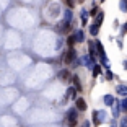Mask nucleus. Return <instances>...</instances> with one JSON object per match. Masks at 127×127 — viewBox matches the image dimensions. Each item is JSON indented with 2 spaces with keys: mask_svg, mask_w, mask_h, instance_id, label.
Returning <instances> with one entry per match:
<instances>
[{
  "mask_svg": "<svg viewBox=\"0 0 127 127\" xmlns=\"http://www.w3.org/2000/svg\"><path fill=\"white\" fill-rule=\"evenodd\" d=\"M75 124H77V111H75V109H70L68 114H67V126L75 127Z\"/></svg>",
  "mask_w": 127,
  "mask_h": 127,
  "instance_id": "1",
  "label": "nucleus"
},
{
  "mask_svg": "<svg viewBox=\"0 0 127 127\" xmlns=\"http://www.w3.org/2000/svg\"><path fill=\"white\" fill-rule=\"evenodd\" d=\"M103 119H104V112H103V111H95L93 112V121H95L96 126L103 122Z\"/></svg>",
  "mask_w": 127,
  "mask_h": 127,
  "instance_id": "2",
  "label": "nucleus"
},
{
  "mask_svg": "<svg viewBox=\"0 0 127 127\" xmlns=\"http://www.w3.org/2000/svg\"><path fill=\"white\" fill-rule=\"evenodd\" d=\"M75 104H77V109H78V111H85L86 109V103H85V99H82V98H78V99L75 101Z\"/></svg>",
  "mask_w": 127,
  "mask_h": 127,
  "instance_id": "3",
  "label": "nucleus"
},
{
  "mask_svg": "<svg viewBox=\"0 0 127 127\" xmlns=\"http://www.w3.org/2000/svg\"><path fill=\"white\" fill-rule=\"evenodd\" d=\"M68 30H70V23H60L59 25V31L60 33H68Z\"/></svg>",
  "mask_w": 127,
  "mask_h": 127,
  "instance_id": "4",
  "label": "nucleus"
},
{
  "mask_svg": "<svg viewBox=\"0 0 127 127\" xmlns=\"http://www.w3.org/2000/svg\"><path fill=\"white\" fill-rule=\"evenodd\" d=\"M73 59H75V51L73 49H70L67 52V57H65V62H73Z\"/></svg>",
  "mask_w": 127,
  "mask_h": 127,
  "instance_id": "5",
  "label": "nucleus"
},
{
  "mask_svg": "<svg viewBox=\"0 0 127 127\" xmlns=\"http://www.w3.org/2000/svg\"><path fill=\"white\" fill-rule=\"evenodd\" d=\"M72 80H73V83H75V90L77 91H80L82 90V83H80V78L75 75V77H72Z\"/></svg>",
  "mask_w": 127,
  "mask_h": 127,
  "instance_id": "6",
  "label": "nucleus"
},
{
  "mask_svg": "<svg viewBox=\"0 0 127 127\" xmlns=\"http://www.w3.org/2000/svg\"><path fill=\"white\" fill-rule=\"evenodd\" d=\"M103 20H104V13H103V11H99V13L96 15V23H95V25H98V26H99L101 23H103Z\"/></svg>",
  "mask_w": 127,
  "mask_h": 127,
  "instance_id": "7",
  "label": "nucleus"
},
{
  "mask_svg": "<svg viewBox=\"0 0 127 127\" xmlns=\"http://www.w3.org/2000/svg\"><path fill=\"white\" fill-rule=\"evenodd\" d=\"M98 28H99V26H98V25H95V23L90 26V34H91V36H96V34H98V31H99Z\"/></svg>",
  "mask_w": 127,
  "mask_h": 127,
  "instance_id": "8",
  "label": "nucleus"
},
{
  "mask_svg": "<svg viewBox=\"0 0 127 127\" xmlns=\"http://www.w3.org/2000/svg\"><path fill=\"white\" fill-rule=\"evenodd\" d=\"M59 78H62V80H68L70 78V73H68V70H62L59 73Z\"/></svg>",
  "mask_w": 127,
  "mask_h": 127,
  "instance_id": "9",
  "label": "nucleus"
},
{
  "mask_svg": "<svg viewBox=\"0 0 127 127\" xmlns=\"http://www.w3.org/2000/svg\"><path fill=\"white\" fill-rule=\"evenodd\" d=\"M64 16H65V18H64V21H65V23H70L72 21V11L70 10L65 11V15H64Z\"/></svg>",
  "mask_w": 127,
  "mask_h": 127,
  "instance_id": "10",
  "label": "nucleus"
},
{
  "mask_svg": "<svg viewBox=\"0 0 127 127\" xmlns=\"http://www.w3.org/2000/svg\"><path fill=\"white\" fill-rule=\"evenodd\" d=\"M75 41H77V42L83 41V31H77V34H75Z\"/></svg>",
  "mask_w": 127,
  "mask_h": 127,
  "instance_id": "11",
  "label": "nucleus"
},
{
  "mask_svg": "<svg viewBox=\"0 0 127 127\" xmlns=\"http://www.w3.org/2000/svg\"><path fill=\"white\" fill-rule=\"evenodd\" d=\"M117 93L122 95V96H126V95H127V88H126V86H117Z\"/></svg>",
  "mask_w": 127,
  "mask_h": 127,
  "instance_id": "12",
  "label": "nucleus"
},
{
  "mask_svg": "<svg viewBox=\"0 0 127 127\" xmlns=\"http://www.w3.org/2000/svg\"><path fill=\"white\" fill-rule=\"evenodd\" d=\"M104 103H106L108 106H111L112 103H114V99H112V96H111V95H108V96H104Z\"/></svg>",
  "mask_w": 127,
  "mask_h": 127,
  "instance_id": "13",
  "label": "nucleus"
},
{
  "mask_svg": "<svg viewBox=\"0 0 127 127\" xmlns=\"http://www.w3.org/2000/svg\"><path fill=\"white\" fill-rule=\"evenodd\" d=\"M75 88H68L67 90V98H75Z\"/></svg>",
  "mask_w": 127,
  "mask_h": 127,
  "instance_id": "14",
  "label": "nucleus"
},
{
  "mask_svg": "<svg viewBox=\"0 0 127 127\" xmlns=\"http://www.w3.org/2000/svg\"><path fill=\"white\" fill-rule=\"evenodd\" d=\"M99 73H101V67H99V65H95V67H93V75L98 77Z\"/></svg>",
  "mask_w": 127,
  "mask_h": 127,
  "instance_id": "15",
  "label": "nucleus"
},
{
  "mask_svg": "<svg viewBox=\"0 0 127 127\" xmlns=\"http://www.w3.org/2000/svg\"><path fill=\"white\" fill-rule=\"evenodd\" d=\"M86 18H88V13H86L85 10H82V23H83V25L86 23Z\"/></svg>",
  "mask_w": 127,
  "mask_h": 127,
  "instance_id": "16",
  "label": "nucleus"
},
{
  "mask_svg": "<svg viewBox=\"0 0 127 127\" xmlns=\"http://www.w3.org/2000/svg\"><path fill=\"white\" fill-rule=\"evenodd\" d=\"M75 42H77V41H75V36H70V37H68V46H70V47L75 44Z\"/></svg>",
  "mask_w": 127,
  "mask_h": 127,
  "instance_id": "17",
  "label": "nucleus"
},
{
  "mask_svg": "<svg viewBox=\"0 0 127 127\" xmlns=\"http://www.w3.org/2000/svg\"><path fill=\"white\" fill-rule=\"evenodd\" d=\"M121 109H122V111H127V99L122 101V108H121Z\"/></svg>",
  "mask_w": 127,
  "mask_h": 127,
  "instance_id": "18",
  "label": "nucleus"
},
{
  "mask_svg": "<svg viewBox=\"0 0 127 127\" xmlns=\"http://www.w3.org/2000/svg\"><path fill=\"white\" fill-rule=\"evenodd\" d=\"M91 15H93V16H95V15H98V8H96V7L91 10Z\"/></svg>",
  "mask_w": 127,
  "mask_h": 127,
  "instance_id": "19",
  "label": "nucleus"
},
{
  "mask_svg": "<svg viewBox=\"0 0 127 127\" xmlns=\"http://www.w3.org/2000/svg\"><path fill=\"white\" fill-rule=\"evenodd\" d=\"M121 127H127V119H122V124H121Z\"/></svg>",
  "mask_w": 127,
  "mask_h": 127,
  "instance_id": "20",
  "label": "nucleus"
},
{
  "mask_svg": "<svg viewBox=\"0 0 127 127\" xmlns=\"http://www.w3.org/2000/svg\"><path fill=\"white\" fill-rule=\"evenodd\" d=\"M67 5L68 7H73V2H72V0H67Z\"/></svg>",
  "mask_w": 127,
  "mask_h": 127,
  "instance_id": "21",
  "label": "nucleus"
},
{
  "mask_svg": "<svg viewBox=\"0 0 127 127\" xmlns=\"http://www.w3.org/2000/svg\"><path fill=\"white\" fill-rule=\"evenodd\" d=\"M124 67H126V68H127V60H126V62H124Z\"/></svg>",
  "mask_w": 127,
  "mask_h": 127,
  "instance_id": "22",
  "label": "nucleus"
},
{
  "mask_svg": "<svg viewBox=\"0 0 127 127\" xmlns=\"http://www.w3.org/2000/svg\"><path fill=\"white\" fill-rule=\"evenodd\" d=\"M124 30H126V31H127V23H126V25H124Z\"/></svg>",
  "mask_w": 127,
  "mask_h": 127,
  "instance_id": "23",
  "label": "nucleus"
},
{
  "mask_svg": "<svg viewBox=\"0 0 127 127\" xmlns=\"http://www.w3.org/2000/svg\"><path fill=\"white\" fill-rule=\"evenodd\" d=\"M78 2H83V0H78Z\"/></svg>",
  "mask_w": 127,
  "mask_h": 127,
  "instance_id": "24",
  "label": "nucleus"
},
{
  "mask_svg": "<svg viewBox=\"0 0 127 127\" xmlns=\"http://www.w3.org/2000/svg\"><path fill=\"white\" fill-rule=\"evenodd\" d=\"M103 2H104V0H103Z\"/></svg>",
  "mask_w": 127,
  "mask_h": 127,
  "instance_id": "25",
  "label": "nucleus"
}]
</instances>
